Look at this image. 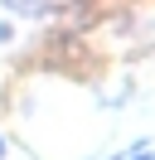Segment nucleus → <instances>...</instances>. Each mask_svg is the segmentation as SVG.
Returning <instances> with one entry per match:
<instances>
[{
    "instance_id": "3",
    "label": "nucleus",
    "mask_w": 155,
    "mask_h": 160,
    "mask_svg": "<svg viewBox=\"0 0 155 160\" xmlns=\"http://www.w3.org/2000/svg\"><path fill=\"white\" fill-rule=\"evenodd\" d=\"M150 160H155V155H150Z\"/></svg>"
},
{
    "instance_id": "1",
    "label": "nucleus",
    "mask_w": 155,
    "mask_h": 160,
    "mask_svg": "<svg viewBox=\"0 0 155 160\" xmlns=\"http://www.w3.org/2000/svg\"><path fill=\"white\" fill-rule=\"evenodd\" d=\"M0 155H5V136H0Z\"/></svg>"
},
{
    "instance_id": "2",
    "label": "nucleus",
    "mask_w": 155,
    "mask_h": 160,
    "mask_svg": "<svg viewBox=\"0 0 155 160\" xmlns=\"http://www.w3.org/2000/svg\"><path fill=\"white\" fill-rule=\"evenodd\" d=\"M141 160H150V155H141Z\"/></svg>"
}]
</instances>
